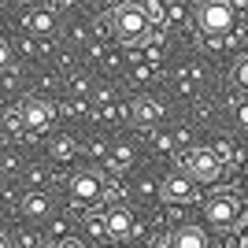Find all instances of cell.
I'll use <instances>...</instances> for the list:
<instances>
[{
    "label": "cell",
    "mask_w": 248,
    "mask_h": 248,
    "mask_svg": "<svg viewBox=\"0 0 248 248\" xmlns=\"http://www.w3.org/2000/svg\"><path fill=\"white\" fill-rule=\"evenodd\" d=\"M237 82H241V85L248 82V67H245V63H237Z\"/></svg>",
    "instance_id": "cell-17"
},
{
    "label": "cell",
    "mask_w": 248,
    "mask_h": 248,
    "mask_svg": "<svg viewBox=\"0 0 248 248\" xmlns=\"http://www.w3.org/2000/svg\"><path fill=\"white\" fill-rule=\"evenodd\" d=\"M111 30H115L119 41H145L148 30H152V22H148L141 4H119V8L111 11Z\"/></svg>",
    "instance_id": "cell-1"
},
{
    "label": "cell",
    "mask_w": 248,
    "mask_h": 248,
    "mask_svg": "<svg viewBox=\"0 0 248 248\" xmlns=\"http://www.w3.org/2000/svg\"><path fill=\"white\" fill-rule=\"evenodd\" d=\"M167 248H211V241L200 226H178Z\"/></svg>",
    "instance_id": "cell-9"
},
{
    "label": "cell",
    "mask_w": 248,
    "mask_h": 248,
    "mask_svg": "<svg viewBox=\"0 0 248 248\" xmlns=\"http://www.w3.org/2000/svg\"><path fill=\"white\" fill-rule=\"evenodd\" d=\"M26 26H30L33 33H56V15H52V11H30V15H26Z\"/></svg>",
    "instance_id": "cell-12"
},
{
    "label": "cell",
    "mask_w": 248,
    "mask_h": 248,
    "mask_svg": "<svg viewBox=\"0 0 248 248\" xmlns=\"http://www.w3.org/2000/svg\"><path fill=\"white\" fill-rule=\"evenodd\" d=\"M104 230H108V237H130L134 233V215L126 211V207H111L108 215H104Z\"/></svg>",
    "instance_id": "cell-8"
},
{
    "label": "cell",
    "mask_w": 248,
    "mask_h": 248,
    "mask_svg": "<svg viewBox=\"0 0 248 248\" xmlns=\"http://www.w3.org/2000/svg\"><path fill=\"white\" fill-rule=\"evenodd\" d=\"M159 197L170 200V204H189V200L197 197V186H193L186 174H170L163 186H159Z\"/></svg>",
    "instance_id": "cell-6"
},
{
    "label": "cell",
    "mask_w": 248,
    "mask_h": 248,
    "mask_svg": "<svg viewBox=\"0 0 248 248\" xmlns=\"http://www.w3.org/2000/svg\"><path fill=\"white\" fill-rule=\"evenodd\" d=\"M52 155H56V159H67V155H71V141H67V137L52 141Z\"/></svg>",
    "instance_id": "cell-13"
},
{
    "label": "cell",
    "mask_w": 248,
    "mask_h": 248,
    "mask_svg": "<svg viewBox=\"0 0 248 248\" xmlns=\"http://www.w3.org/2000/svg\"><path fill=\"white\" fill-rule=\"evenodd\" d=\"M71 200L74 204H96V200L104 197V182L96 170H78V174L71 178Z\"/></svg>",
    "instance_id": "cell-4"
},
{
    "label": "cell",
    "mask_w": 248,
    "mask_h": 248,
    "mask_svg": "<svg viewBox=\"0 0 248 248\" xmlns=\"http://www.w3.org/2000/svg\"><path fill=\"white\" fill-rule=\"evenodd\" d=\"M19 119L26 123V130H45L52 123V108L45 100H26L19 108Z\"/></svg>",
    "instance_id": "cell-7"
},
{
    "label": "cell",
    "mask_w": 248,
    "mask_h": 248,
    "mask_svg": "<svg viewBox=\"0 0 248 248\" xmlns=\"http://www.w3.org/2000/svg\"><path fill=\"white\" fill-rule=\"evenodd\" d=\"M237 215H241V207H237V200H233V197H211L204 204V218L215 230H230L233 222H237Z\"/></svg>",
    "instance_id": "cell-5"
},
{
    "label": "cell",
    "mask_w": 248,
    "mask_h": 248,
    "mask_svg": "<svg viewBox=\"0 0 248 248\" xmlns=\"http://www.w3.org/2000/svg\"><path fill=\"white\" fill-rule=\"evenodd\" d=\"M56 248H89V245H85L82 237H63V241H60Z\"/></svg>",
    "instance_id": "cell-16"
},
{
    "label": "cell",
    "mask_w": 248,
    "mask_h": 248,
    "mask_svg": "<svg viewBox=\"0 0 248 248\" xmlns=\"http://www.w3.org/2000/svg\"><path fill=\"white\" fill-rule=\"evenodd\" d=\"M0 248H11V237H8V233H0Z\"/></svg>",
    "instance_id": "cell-18"
},
{
    "label": "cell",
    "mask_w": 248,
    "mask_h": 248,
    "mask_svg": "<svg viewBox=\"0 0 248 248\" xmlns=\"http://www.w3.org/2000/svg\"><path fill=\"white\" fill-rule=\"evenodd\" d=\"M197 26L207 37H222L233 30V8L230 4H200L197 8Z\"/></svg>",
    "instance_id": "cell-3"
},
{
    "label": "cell",
    "mask_w": 248,
    "mask_h": 248,
    "mask_svg": "<svg viewBox=\"0 0 248 248\" xmlns=\"http://www.w3.org/2000/svg\"><path fill=\"white\" fill-rule=\"evenodd\" d=\"M48 211H52V204L45 193H26L22 197V215L26 218H48Z\"/></svg>",
    "instance_id": "cell-10"
},
{
    "label": "cell",
    "mask_w": 248,
    "mask_h": 248,
    "mask_svg": "<svg viewBox=\"0 0 248 248\" xmlns=\"http://www.w3.org/2000/svg\"><path fill=\"white\" fill-rule=\"evenodd\" d=\"M182 170H186V178L193 186H211V182H218V174H222V159H218V152H211V148H193V152H186V159H182Z\"/></svg>",
    "instance_id": "cell-2"
},
{
    "label": "cell",
    "mask_w": 248,
    "mask_h": 248,
    "mask_svg": "<svg viewBox=\"0 0 248 248\" xmlns=\"http://www.w3.org/2000/svg\"><path fill=\"white\" fill-rule=\"evenodd\" d=\"M89 222V233L93 237H108V230H104V215H93V218H85Z\"/></svg>",
    "instance_id": "cell-14"
},
{
    "label": "cell",
    "mask_w": 248,
    "mask_h": 248,
    "mask_svg": "<svg viewBox=\"0 0 248 248\" xmlns=\"http://www.w3.org/2000/svg\"><path fill=\"white\" fill-rule=\"evenodd\" d=\"M8 67H11V45L0 41V71H8Z\"/></svg>",
    "instance_id": "cell-15"
},
{
    "label": "cell",
    "mask_w": 248,
    "mask_h": 248,
    "mask_svg": "<svg viewBox=\"0 0 248 248\" xmlns=\"http://www.w3.org/2000/svg\"><path fill=\"white\" fill-rule=\"evenodd\" d=\"M134 115H137V123H155V119L163 115V108H159V100H152V96H137Z\"/></svg>",
    "instance_id": "cell-11"
}]
</instances>
